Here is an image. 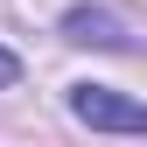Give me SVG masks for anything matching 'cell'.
I'll list each match as a JSON object with an SVG mask.
<instances>
[{
	"label": "cell",
	"instance_id": "3",
	"mask_svg": "<svg viewBox=\"0 0 147 147\" xmlns=\"http://www.w3.org/2000/svg\"><path fill=\"white\" fill-rule=\"evenodd\" d=\"M14 77H21V63H14L7 49H0V84H14Z\"/></svg>",
	"mask_w": 147,
	"mask_h": 147
},
{
	"label": "cell",
	"instance_id": "2",
	"mask_svg": "<svg viewBox=\"0 0 147 147\" xmlns=\"http://www.w3.org/2000/svg\"><path fill=\"white\" fill-rule=\"evenodd\" d=\"M63 35L84 42V49H126V28H119L105 7H70V14H63Z\"/></svg>",
	"mask_w": 147,
	"mask_h": 147
},
{
	"label": "cell",
	"instance_id": "1",
	"mask_svg": "<svg viewBox=\"0 0 147 147\" xmlns=\"http://www.w3.org/2000/svg\"><path fill=\"white\" fill-rule=\"evenodd\" d=\"M70 112L98 133H147V105L119 98L112 84H70Z\"/></svg>",
	"mask_w": 147,
	"mask_h": 147
}]
</instances>
